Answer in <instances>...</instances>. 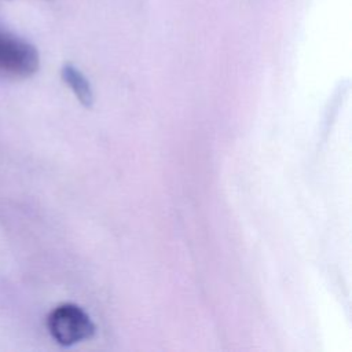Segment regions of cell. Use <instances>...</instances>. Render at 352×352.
<instances>
[{
  "label": "cell",
  "instance_id": "1",
  "mask_svg": "<svg viewBox=\"0 0 352 352\" xmlns=\"http://www.w3.org/2000/svg\"><path fill=\"white\" fill-rule=\"evenodd\" d=\"M47 329L51 337L63 346L89 340L96 330L89 315L81 307L72 302L60 304L50 312Z\"/></svg>",
  "mask_w": 352,
  "mask_h": 352
},
{
  "label": "cell",
  "instance_id": "2",
  "mask_svg": "<svg viewBox=\"0 0 352 352\" xmlns=\"http://www.w3.org/2000/svg\"><path fill=\"white\" fill-rule=\"evenodd\" d=\"M40 65L37 50L28 41L0 30V74L29 77Z\"/></svg>",
  "mask_w": 352,
  "mask_h": 352
},
{
  "label": "cell",
  "instance_id": "3",
  "mask_svg": "<svg viewBox=\"0 0 352 352\" xmlns=\"http://www.w3.org/2000/svg\"><path fill=\"white\" fill-rule=\"evenodd\" d=\"M62 80L70 87L80 103L88 109L94 106V92L85 76L72 63H65L60 70Z\"/></svg>",
  "mask_w": 352,
  "mask_h": 352
}]
</instances>
